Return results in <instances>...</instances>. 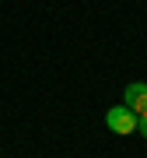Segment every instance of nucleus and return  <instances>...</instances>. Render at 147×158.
<instances>
[{
    "mask_svg": "<svg viewBox=\"0 0 147 158\" xmlns=\"http://www.w3.org/2000/svg\"><path fill=\"white\" fill-rule=\"evenodd\" d=\"M137 123H140V116H137L130 106H112V109L105 113V127L112 130V134L130 137V134H137Z\"/></svg>",
    "mask_w": 147,
    "mask_h": 158,
    "instance_id": "1",
    "label": "nucleus"
},
{
    "mask_svg": "<svg viewBox=\"0 0 147 158\" xmlns=\"http://www.w3.org/2000/svg\"><path fill=\"white\" fill-rule=\"evenodd\" d=\"M123 106H130L137 116H147V81H130V85H126Z\"/></svg>",
    "mask_w": 147,
    "mask_h": 158,
    "instance_id": "2",
    "label": "nucleus"
},
{
    "mask_svg": "<svg viewBox=\"0 0 147 158\" xmlns=\"http://www.w3.org/2000/svg\"><path fill=\"white\" fill-rule=\"evenodd\" d=\"M137 134H140L144 141H147V116H140V123H137Z\"/></svg>",
    "mask_w": 147,
    "mask_h": 158,
    "instance_id": "3",
    "label": "nucleus"
}]
</instances>
